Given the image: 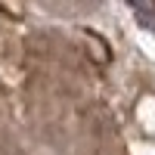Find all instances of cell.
Listing matches in <instances>:
<instances>
[{"instance_id":"6da1fadb","label":"cell","mask_w":155,"mask_h":155,"mask_svg":"<svg viewBox=\"0 0 155 155\" xmlns=\"http://www.w3.org/2000/svg\"><path fill=\"white\" fill-rule=\"evenodd\" d=\"M130 9H134V16L140 19V25H143L146 31H152V34H155V6H152V3H143V6L134 3Z\"/></svg>"}]
</instances>
